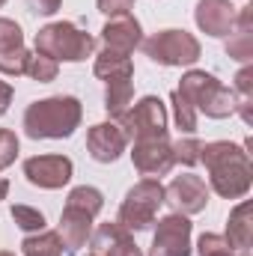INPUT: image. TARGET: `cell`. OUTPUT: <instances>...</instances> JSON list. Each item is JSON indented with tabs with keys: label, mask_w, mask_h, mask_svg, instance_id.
I'll use <instances>...</instances> for the list:
<instances>
[{
	"label": "cell",
	"mask_w": 253,
	"mask_h": 256,
	"mask_svg": "<svg viewBox=\"0 0 253 256\" xmlns=\"http://www.w3.org/2000/svg\"><path fill=\"white\" fill-rule=\"evenodd\" d=\"M6 194H9V182L0 176V200H6Z\"/></svg>",
	"instance_id": "34"
},
{
	"label": "cell",
	"mask_w": 253,
	"mask_h": 256,
	"mask_svg": "<svg viewBox=\"0 0 253 256\" xmlns=\"http://www.w3.org/2000/svg\"><path fill=\"white\" fill-rule=\"evenodd\" d=\"M120 128L126 131L128 143L167 137V104L158 96H143L137 104H131L126 110V116L120 120Z\"/></svg>",
	"instance_id": "7"
},
{
	"label": "cell",
	"mask_w": 253,
	"mask_h": 256,
	"mask_svg": "<svg viewBox=\"0 0 253 256\" xmlns=\"http://www.w3.org/2000/svg\"><path fill=\"white\" fill-rule=\"evenodd\" d=\"M200 149H202V143L196 140V137H179L176 143H173V161L176 164H185V167H196L200 164Z\"/></svg>",
	"instance_id": "28"
},
{
	"label": "cell",
	"mask_w": 253,
	"mask_h": 256,
	"mask_svg": "<svg viewBox=\"0 0 253 256\" xmlns=\"http://www.w3.org/2000/svg\"><path fill=\"white\" fill-rule=\"evenodd\" d=\"M0 256H15L12 250H0Z\"/></svg>",
	"instance_id": "35"
},
{
	"label": "cell",
	"mask_w": 253,
	"mask_h": 256,
	"mask_svg": "<svg viewBox=\"0 0 253 256\" xmlns=\"http://www.w3.org/2000/svg\"><path fill=\"white\" fill-rule=\"evenodd\" d=\"M196 250H200V256H238L236 250H230V244L218 232H202L196 242Z\"/></svg>",
	"instance_id": "29"
},
{
	"label": "cell",
	"mask_w": 253,
	"mask_h": 256,
	"mask_svg": "<svg viewBox=\"0 0 253 256\" xmlns=\"http://www.w3.org/2000/svg\"><path fill=\"white\" fill-rule=\"evenodd\" d=\"M18 134L15 131H9V128H0V173L6 170V167H12L15 164V158H18Z\"/></svg>",
	"instance_id": "30"
},
{
	"label": "cell",
	"mask_w": 253,
	"mask_h": 256,
	"mask_svg": "<svg viewBox=\"0 0 253 256\" xmlns=\"http://www.w3.org/2000/svg\"><path fill=\"white\" fill-rule=\"evenodd\" d=\"M9 214H12L15 226H18L21 232H27V236H33V232H42V230H45V214H42L39 208H33V206L18 202V206H12V208H9Z\"/></svg>",
	"instance_id": "25"
},
{
	"label": "cell",
	"mask_w": 253,
	"mask_h": 256,
	"mask_svg": "<svg viewBox=\"0 0 253 256\" xmlns=\"http://www.w3.org/2000/svg\"><path fill=\"white\" fill-rule=\"evenodd\" d=\"M3 3H6V0H0V6H3Z\"/></svg>",
	"instance_id": "36"
},
{
	"label": "cell",
	"mask_w": 253,
	"mask_h": 256,
	"mask_svg": "<svg viewBox=\"0 0 253 256\" xmlns=\"http://www.w3.org/2000/svg\"><path fill=\"white\" fill-rule=\"evenodd\" d=\"M84 120V104L74 96H51L39 98L24 110V134L33 140H63L72 137Z\"/></svg>",
	"instance_id": "2"
},
{
	"label": "cell",
	"mask_w": 253,
	"mask_h": 256,
	"mask_svg": "<svg viewBox=\"0 0 253 256\" xmlns=\"http://www.w3.org/2000/svg\"><path fill=\"white\" fill-rule=\"evenodd\" d=\"M92 220H96V218H92L90 212H84V208L66 202L63 214H60V226H57V236H60V242H63L66 254H78L80 248H86V242H90V236H92Z\"/></svg>",
	"instance_id": "17"
},
{
	"label": "cell",
	"mask_w": 253,
	"mask_h": 256,
	"mask_svg": "<svg viewBox=\"0 0 253 256\" xmlns=\"http://www.w3.org/2000/svg\"><path fill=\"white\" fill-rule=\"evenodd\" d=\"M176 90L194 104L196 114H206L208 120H226L236 114L232 90H226L214 74L202 68H190L188 74H182V84Z\"/></svg>",
	"instance_id": "4"
},
{
	"label": "cell",
	"mask_w": 253,
	"mask_h": 256,
	"mask_svg": "<svg viewBox=\"0 0 253 256\" xmlns=\"http://www.w3.org/2000/svg\"><path fill=\"white\" fill-rule=\"evenodd\" d=\"M140 48L158 66H194L202 54L200 39L188 30H158L149 39H143Z\"/></svg>",
	"instance_id": "6"
},
{
	"label": "cell",
	"mask_w": 253,
	"mask_h": 256,
	"mask_svg": "<svg viewBox=\"0 0 253 256\" xmlns=\"http://www.w3.org/2000/svg\"><path fill=\"white\" fill-rule=\"evenodd\" d=\"M236 15H238V9L232 6V0H200L194 9L196 27L214 39L230 36V30L236 27Z\"/></svg>",
	"instance_id": "15"
},
{
	"label": "cell",
	"mask_w": 253,
	"mask_h": 256,
	"mask_svg": "<svg viewBox=\"0 0 253 256\" xmlns=\"http://www.w3.org/2000/svg\"><path fill=\"white\" fill-rule=\"evenodd\" d=\"M226 54L236 63H244V66L253 60V9L250 6H242L238 9L236 27L226 36Z\"/></svg>",
	"instance_id": "19"
},
{
	"label": "cell",
	"mask_w": 253,
	"mask_h": 256,
	"mask_svg": "<svg viewBox=\"0 0 253 256\" xmlns=\"http://www.w3.org/2000/svg\"><path fill=\"white\" fill-rule=\"evenodd\" d=\"M190 220L185 214H167L158 220L149 256H190Z\"/></svg>",
	"instance_id": "9"
},
{
	"label": "cell",
	"mask_w": 253,
	"mask_h": 256,
	"mask_svg": "<svg viewBox=\"0 0 253 256\" xmlns=\"http://www.w3.org/2000/svg\"><path fill=\"white\" fill-rule=\"evenodd\" d=\"M232 104L236 114H242L244 126H253V66H242V72L236 74L232 84Z\"/></svg>",
	"instance_id": "22"
},
{
	"label": "cell",
	"mask_w": 253,
	"mask_h": 256,
	"mask_svg": "<svg viewBox=\"0 0 253 256\" xmlns=\"http://www.w3.org/2000/svg\"><path fill=\"white\" fill-rule=\"evenodd\" d=\"M90 256H92V254H90Z\"/></svg>",
	"instance_id": "37"
},
{
	"label": "cell",
	"mask_w": 253,
	"mask_h": 256,
	"mask_svg": "<svg viewBox=\"0 0 253 256\" xmlns=\"http://www.w3.org/2000/svg\"><path fill=\"white\" fill-rule=\"evenodd\" d=\"M224 242L230 244V250H236L238 256L250 254V244H253V212H250V202H248V200H242V202L230 212Z\"/></svg>",
	"instance_id": "18"
},
{
	"label": "cell",
	"mask_w": 253,
	"mask_h": 256,
	"mask_svg": "<svg viewBox=\"0 0 253 256\" xmlns=\"http://www.w3.org/2000/svg\"><path fill=\"white\" fill-rule=\"evenodd\" d=\"M200 161L208 170V191H214L224 200L248 196L253 185V167H250V155L238 143H230V140L202 143Z\"/></svg>",
	"instance_id": "1"
},
{
	"label": "cell",
	"mask_w": 253,
	"mask_h": 256,
	"mask_svg": "<svg viewBox=\"0 0 253 256\" xmlns=\"http://www.w3.org/2000/svg\"><path fill=\"white\" fill-rule=\"evenodd\" d=\"M9 104H12V84L0 80V116L9 110Z\"/></svg>",
	"instance_id": "33"
},
{
	"label": "cell",
	"mask_w": 253,
	"mask_h": 256,
	"mask_svg": "<svg viewBox=\"0 0 253 256\" xmlns=\"http://www.w3.org/2000/svg\"><path fill=\"white\" fill-rule=\"evenodd\" d=\"M96 51V39L86 30H78L72 21H54L45 24L36 33V54L51 57V60H63V63H84L86 57H92Z\"/></svg>",
	"instance_id": "3"
},
{
	"label": "cell",
	"mask_w": 253,
	"mask_h": 256,
	"mask_svg": "<svg viewBox=\"0 0 253 256\" xmlns=\"http://www.w3.org/2000/svg\"><path fill=\"white\" fill-rule=\"evenodd\" d=\"M90 248H92V256H143L134 236L116 220L98 224V230L90 236Z\"/></svg>",
	"instance_id": "16"
},
{
	"label": "cell",
	"mask_w": 253,
	"mask_h": 256,
	"mask_svg": "<svg viewBox=\"0 0 253 256\" xmlns=\"http://www.w3.org/2000/svg\"><path fill=\"white\" fill-rule=\"evenodd\" d=\"M164 202L170 206L173 214H185V218L200 214L208 206V185L194 173L173 176V182L164 188Z\"/></svg>",
	"instance_id": "8"
},
{
	"label": "cell",
	"mask_w": 253,
	"mask_h": 256,
	"mask_svg": "<svg viewBox=\"0 0 253 256\" xmlns=\"http://www.w3.org/2000/svg\"><path fill=\"white\" fill-rule=\"evenodd\" d=\"M30 51L24 48V33L12 18H0V74L21 78L27 72Z\"/></svg>",
	"instance_id": "12"
},
{
	"label": "cell",
	"mask_w": 253,
	"mask_h": 256,
	"mask_svg": "<svg viewBox=\"0 0 253 256\" xmlns=\"http://www.w3.org/2000/svg\"><path fill=\"white\" fill-rule=\"evenodd\" d=\"M66 202H72V206H78V208L90 212L92 218L104 208V196H102L98 188H92V185H78V188H72L68 196H66Z\"/></svg>",
	"instance_id": "24"
},
{
	"label": "cell",
	"mask_w": 253,
	"mask_h": 256,
	"mask_svg": "<svg viewBox=\"0 0 253 256\" xmlns=\"http://www.w3.org/2000/svg\"><path fill=\"white\" fill-rule=\"evenodd\" d=\"M128 146L126 131L120 128V122H98L86 131V152L92 161L98 164H114Z\"/></svg>",
	"instance_id": "13"
},
{
	"label": "cell",
	"mask_w": 253,
	"mask_h": 256,
	"mask_svg": "<svg viewBox=\"0 0 253 256\" xmlns=\"http://www.w3.org/2000/svg\"><path fill=\"white\" fill-rule=\"evenodd\" d=\"M96 3H98V12H104L108 18L128 15V9H134V0H96Z\"/></svg>",
	"instance_id": "31"
},
{
	"label": "cell",
	"mask_w": 253,
	"mask_h": 256,
	"mask_svg": "<svg viewBox=\"0 0 253 256\" xmlns=\"http://www.w3.org/2000/svg\"><path fill=\"white\" fill-rule=\"evenodd\" d=\"M92 74L104 84L110 80H126V78H134V63L126 54H114V51H102L96 57V66H92Z\"/></svg>",
	"instance_id": "20"
},
{
	"label": "cell",
	"mask_w": 253,
	"mask_h": 256,
	"mask_svg": "<svg viewBox=\"0 0 253 256\" xmlns=\"http://www.w3.org/2000/svg\"><path fill=\"white\" fill-rule=\"evenodd\" d=\"M102 51H114V54H126L131 57L134 48H140L143 42V27L134 15H116L102 27Z\"/></svg>",
	"instance_id": "14"
},
{
	"label": "cell",
	"mask_w": 253,
	"mask_h": 256,
	"mask_svg": "<svg viewBox=\"0 0 253 256\" xmlns=\"http://www.w3.org/2000/svg\"><path fill=\"white\" fill-rule=\"evenodd\" d=\"M74 164L66 155H33L24 161V176L30 185L45 188V191H57L72 182Z\"/></svg>",
	"instance_id": "10"
},
{
	"label": "cell",
	"mask_w": 253,
	"mask_h": 256,
	"mask_svg": "<svg viewBox=\"0 0 253 256\" xmlns=\"http://www.w3.org/2000/svg\"><path fill=\"white\" fill-rule=\"evenodd\" d=\"M24 74H30V78L39 80V84H51V80H57V74H60V63L51 60V57H42V54H30Z\"/></svg>",
	"instance_id": "27"
},
{
	"label": "cell",
	"mask_w": 253,
	"mask_h": 256,
	"mask_svg": "<svg viewBox=\"0 0 253 256\" xmlns=\"http://www.w3.org/2000/svg\"><path fill=\"white\" fill-rule=\"evenodd\" d=\"M161 206H164V185L158 179H140L137 185L128 188L116 224H122L128 232H143L155 224Z\"/></svg>",
	"instance_id": "5"
},
{
	"label": "cell",
	"mask_w": 253,
	"mask_h": 256,
	"mask_svg": "<svg viewBox=\"0 0 253 256\" xmlns=\"http://www.w3.org/2000/svg\"><path fill=\"white\" fill-rule=\"evenodd\" d=\"M27 3H30V12L36 15H54L63 6V0H27Z\"/></svg>",
	"instance_id": "32"
},
{
	"label": "cell",
	"mask_w": 253,
	"mask_h": 256,
	"mask_svg": "<svg viewBox=\"0 0 253 256\" xmlns=\"http://www.w3.org/2000/svg\"><path fill=\"white\" fill-rule=\"evenodd\" d=\"M170 102H173V120H176V128L185 131V134H194V131H196V116H200V114L194 110V104H190L179 90L170 92Z\"/></svg>",
	"instance_id": "26"
},
{
	"label": "cell",
	"mask_w": 253,
	"mask_h": 256,
	"mask_svg": "<svg viewBox=\"0 0 253 256\" xmlns=\"http://www.w3.org/2000/svg\"><path fill=\"white\" fill-rule=\"evenodd\" d=\"M134 102V78H126V80H110L108 90H104V110L114 122H120L126 116V110Z\"/></svg>",
	"instance_id": "21"
},
{
	"label": "cell",
	"mask_w": 253,
	"mask_h": 256,
	"mask_svg": "<svg viewBox=\"0 0 253 256\" xmlns=\"http://www.w3.org/2000/svg\"><path fill=\"white\" fill-rule=\"evenodd\" d=\"M21 254L24 256H63V242L57 236V230H42L33 232L21 242Z\"/></svg>",
	"instance_id": "23"
},
{
	"label": "cell",
	"mask_w": 253,
	"mask_h": 256,
	"mask_svg": "<svg viewBox=\"0 0 253 256\" xmlns=\"http://www.w3.org/2000/svg\"><path fill=\"white\" fill-rule=\"evenodd\" d=\"M131 161L134 170L146 179H161L173 170V143L170 137H158V140H140L131 149Z\"/></svg>",
	"instance_id": "11"
}]
</instances>
